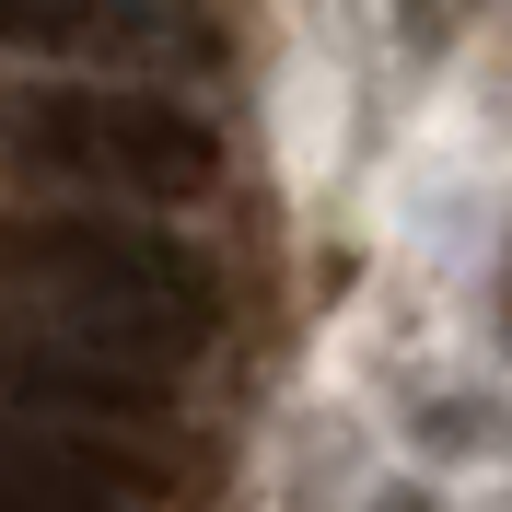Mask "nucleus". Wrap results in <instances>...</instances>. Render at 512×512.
Masks as SVG:
<instances>
[{
  "label": "nucleus",
  "instance_id": "3",
  "mask_svg": "<svg viewBox=\"0 0 512 512\" xmlns=\"http://www.w3.org/2000/svg\"><path fill=\"white\" fill-rule=\"evenodd\" d=\"M163 384L140 361L94 350V338H59L0 303V419H35V431H163Z\"/></svg>",
  "mask_w": 512,
  "mask_h": 512
},
{
  "label": "nucleus",
  "instance_id": "1",
  "mask_svg": "<svg viewBox=\"0 0 512 512\" xmlns=\"http://www.w3.org/2000/svg\"><path fill=\"white\" fill-rule=\"evenodd\" d=\"M0 303L59 338L140 361V373H187L222 338V280L210 256H187L175 233L117 222V210H24L0 222Z\"/></svg>",
  "mask_w": 512,
  "mask_h": 512
},
{
  "label": "nucleus",
  "instance_id": "2",
  "mask_svg": "<svg viewBox=\"0 0 512 512\" xmlns=\"http://www.w3.org/2000/svg\"><path fill=\"white\" fill-rule=\"evenodd\" d=\"M0 163L35 187L175 210V198H210L222 140H210V117L128 94V82H24V94H0Z\"/></svg>",
  "mask_w": 512,
  "mask_h": 512
},
{
  "label": "nucleus",
  "instance_id": "5",
  "mask_svg": "<svg viewBox=\"0 0 512 512\" xmlns=\"http://www.w3.org/2000/svg\"><path fill=\"white\" fill-rule=\"evenodd\" d=\"M0 512H117L94 478H70V466H47V454H24L12 431H0Z\"/></svg>",
  "mask_w": 512,
  "mask_h": 512
},
{
  "label": "nucleus",
  "instance_id": "4",
  "mask_svg": "<svg viewBox=\"0 0 512 512\" xmlns=\"http://www.w3.org/2000/svg\"><path fill=\"white\" fill-rule=\"evenodd\" d=\"M0 47L105 70H222V24L198 0H0Z\"/></svg>",
  "mask_w": 512,
  "mask_h": 512
}]
</instances>
